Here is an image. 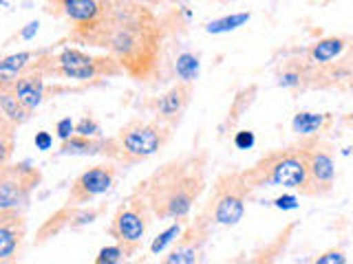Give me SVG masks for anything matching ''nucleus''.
I'll use <instances>...</instances> for the list:
<instances>
[{
	"label": "nucleus",
	"instance_id": "f257e3e1",
	"mask_svg": "<svg viewBox=\"0 0 353 264\" xmlns=\"http://www.w3.org/2000/svg\"><path fill=\"white\" fill-rule=\"evenodd\" d=\"M165 29L143 0H108L93 47L106 49L124 75L137 84H152L161 73Z\"/></svg>",
	"mask_w": 353,
	"mask_h": 264
},
{
	"label": "nucleus",
	"instance_id": "f03ea898",
	"mask_svg": "<svg viewBox=\"0 0 353 264\" xmlns=\"http://www.w3.org/2000/svg\"><path fill=\"white\" fill-rule=\"evenodd\" d=\"M208 152L192 150L146 176L137 190L157 220H183L190 216L208 185Z\"/></svg>",
	"mask_w": 353,
	"mask_h": 264
},
{
	"label": "nucleus",
	"instance_id": "7ed1b4c3",
	"mask_svg": "<svg viewBox=\"0 0 353 264\" xmlns=\"http://www.w3.org/2000/svg\"><path fill=\"white\" fill-rule=\"evenodd\" d=\"M170 139L172 128L159 119H130L117 130L115 137H110L108 161H115L119 168H132L161 152Z\"/></svg>",
	"mask_w": 353,
	"mask_h": 264
},
{
	"label": "nucleus",
	"instance_id": "20e7f679",
	"mask_svg": "<svg viewBox=\"0 0 353 264\" xmlns=\"http://www.w3.org/2000/svg\"><path fill=\"white\" fill-rule=\"evenodd\" d=\"M243 174H245L252 190H259V187H283V190H292L305 196L307 161L301 141L265 152L252 168L243 170Z\"/></svg>",
	"mask_w": 353,
	"mask_h": 264
},
{
	"label": "nucleus",
	"instance_id": "39448f33",
	"mask_svg": "<svg viewBox=\"0 0 353 264\" xmlns=\"http://www.w3.org/2000/svg\"><path fill=\"white\" fill-rule=\"evenodd\" d=\"M38 66L49 77H64L73 82H91L104 77L124 75L121 66L110 55H91L75 47H62L60 51L44 49L36 55Z\"/></svg>",
	"mask_w": 353,
	"mask_h": 264
},
{
	"label": "nucleus",
	"instance_id": "423d86ee",
	"mask_svg": "<svg viewBox=\"0 0 353 264\" xmlns=\"http://www.w3.org/2000/svg\"><path fill=\"white\" fill-rule=\"evenodd\" d=\"M252 194L254 190L243 170L223 172L214 181L208 201L199 209V216L212 227H234L245 216V207Z\"/></svg>",
	"mask_w": 353,
	"mask_h": 264
},
{
	"label": "nucleus",
	"instance_id": "0eeeda50",
	"mask_svg": "<svg viewBox=\"0 0 353 264\" xmlns=\"http://www.w3.org/2000/svg\"><path fill=\"white\" fill-rule=\"evenodd\" d=\"M152 220H154V216L150 212L148 201L135 187V190L121 201L117 212L113 214V218H110L106 234L113 238L117 245L124 247L126 253L132 258L141 249V242L146 238V231Z\"/></svg>",
	"mask_w": 353,
	"mask_h": 264
},
{
	"label": "nucleus",
	"instance_id": "6e6552de",
	"mask_svg": "<svg viewBox=\"0 0 353 264\" xmlns=\"http://www.w3.org/2000/svg\"><path fill=\"white\" fill-rule=\"evenodd\" d=\"M301 148L307 161V190L305 196L323 198L336 185V148L327 139L312 135L301 137Z\"/></svg>",
	"mask_w": 353,
	"mask_h": 264
},
{
	"label": "nucleus",
	"instance_id": "1a4fd4ad",
	"mask_svg": "<svg viewBox=\"0 0 353 264\" xmlns=\"http://www.w3.org/2000/svg\"><path fill=\"white\" fill-rule=\"evenodd\" d=\"M42 183V172L29 161L7 163L0 168V212L18 209L25 212L31 203V194Z\"/></svg>",
	"mask_w": 353,
	"mask_h": 264
},
{
	"label": "nucleus",
	"instance_id": "9d476101",
	"mask_svg": "<svg viewBox=\"0 0 353 264\" xmlns=\"http://www.w3.org/2000/svg\"><path fill=\"white\" fill-rule=\"evenodd\" d=\"M51 3L58 7V14H62L73 25L71 40L93 47L108 0H51Z\"/></svg>",
	"mask_w": 353,
	"mask_h": 264
},
{
	"label": "nucleus",
	"instance_id": "9b49d317",
	"mask_svg": "<svg viewBox=\"0 0 353 264\" xmlns=\"http://www.w3.org/2000/svg\"><path fill=\"white\" fill-rule=\"evenodd\" d=\"M214 227L203 220L201 216H194V220H188L181 234L174 238L168 253L161 258L165 264H194L203 260L205 245L212 236Z\"/></svg>",
	"mask_w": 353,
	"mask_h": 264
},
{
	"label": "nucleus",
	"instance_id": "f8f14e48",
	"mask_svg": "<svg viewBox=\"0 0 353 264\" xmlns=\"http://www.w3.org/2000/svg\"><path fill=\"white\" fill-rule=\"evenodd\" d=\"M119 165L115 161L97 163L93 168L84 170L77 179L71 183L69 196H66V205H88L95 198L108 194L115 187Z\"/></svg>",
	"mask_w": 353,
	"mask_h": 264
},
{
	"label": "nucleus",
	"instance_id": "ddd939ff",
	"mask_svg": "<svg viewBox=\"0 0 353 264\" xmlns=\"http://www.w3.org/2000/svg\"><path fill=\"white\" fill-rule=\"evenodd\" d=\"M104 205L99 207H91V205H64L58 212L51 214L47 220L42 223V227L36 234V245H44L51 238H58L64 231H77L82 227L93 225L95 220L102 216Z\"/></svg>",
	"mask_w": 353,
	"mask_h": 264
},
{
	"label": "nucleus",
	"instance_id": "4468645a",
	"mask_svg": "<svg viewBox=\"0 0 353 264\" xmlns=\"http://www.w3.org/2000/svg\"><path fill=\"white\" fill-rule=\"evenodd\" d=\"M192 95H194L192 82H176L163 95L150 99L148 110L154 115V119H159L161 124L170 126L174 130L176 126L181 124L185 110L192 102Z\"/></svg>",
	"mask_w": 353,
	"mask_h": 264
},
{
	"label": "nucleus",
	"instance_id": "2eb2a0df",
	"mask_svg": "<svg viewBox=\"0 0 353 264\" xmlns=\"http://www.w3.org/2000/svg\"><path fill=\"white\" fill-rule=\"evenodd\" d=\"M27 238L25 212L5 209L0 212V262H14Z\"/></svg>",
	"mask_w": 353,
	"mask_h": 264
},
{
	"label": "nucleus",
	"instance_id": "dca6fc26",
	"mask_svg": "<svg viewBox=\"0 0 353 264\" xmlns=\"http://www.w3.org/2000/svg\"><path fill=\"white\" fill-rule=\"evenodd\" d=\"M44 80H47V75H44V71L38 66L36 58H33L20 73L14 75L16 95L22 99V104L33 110V113H36V108L44 102V97H47V84H44Z\"/></svg>",
	"mask_w": 353,
	"mask_h": 264
},
{
	"label": "nucleus",
	"instance_id": "f3484780",
	"mask_svg": "<svg viewBox=\"0 0 353 264\" xmlns=\"http://www.w3.org/2000/svg\"><path fill=\"white\" fill-rule=\"evenodd\" d=\"M0 115L14 121L18 128L29 124L33 117V110L22 104V99L16 95L14 75L11 73H0Z\"/></svg>",
	"mask_w": 353,
	"mask_h": 264
},
{
	"label": "nucleus",
	"instance_id": "a211bd4d",
	"mask_svg": "<svg viewBox=\"0 0 353 264\" xmlns=\"http://www.w3.org/2000/svg\"><path fill=\"white\" fill-rule=\"evenodd\" d=\"M110 154V137L73 135L60 143L58 157H106Z\"/></svg>",
	"mask_w": 353,
	"mask_h": 264
},
{
	"label": "nucleus",
	"instance_id": "6ab92c4d",
	"mask_svg": "<svg viewBox=\"0 0 353 264\" xmlns=\"http://www.w3.org/2000/svg\"><path fill=\"white\" fill-rule=\"evenodd\" d=\"M312 73L314 64H309L307 60H290L276 73V80H279L276 84L281 88H290V91H307V88H312Z\"/></svg>",
	"mask_w": 353,
	"mask_h": 264
},
{
	"label": "nucleus",
	"instance_id": "aec40b11",
	"mask_svg": "<svg viewBox=\"0 0 353 264\" xmlns=\"http://www.w3.org/2000/svg\"><path fill=\"white\" fill-rule=\"evenodd\" d=\"M349 40H351L349 36H331V38L318 40L305 51V60L314 66H323V64L334 62L347 51Z\"/></svg>",
	"mask_w": 353,
	"mask_h": 264
},
{
	"label": "nucleus",
	"instance_id": "412c9836",
	"mask_svg": "<svg viewBox=\"0 0 353 264\" xmlns=\"http://www.w3.org/2000/svg\"><path fill=\"white\" fill-rule=\"evenodd\" d=\"M256 93H259V88L256 86H248V88H241V91L236 93L234 97V102H232L230 110H228V117L223 121V126H221V130L223 132H232L236 128V124L241 121V117L248 113L250 106L254 104V99H256Z\"/></svg>",
	"mask_w": 353,
	"mask_h": 264
},
{
	"label": "nucleus",
	"instance_id": "4be33fe9",
	"mask_svg": "<svg viewBox=\"0 0 353 264\" xmlns=\"http://www.w3.org/2000/svg\"><path fill=\"white\" fill-rule=\"evenodd\" d=\"M296 231V223H290L287 225L279 236H276L270 245H265L256 256L252 258V262H276L281 256H283V251L287 249V245H290V240H292V234Z\"/></svg>",
	"mask_w": 353,
	"mask_h": 264
},
{
	"label": "nucleus",
	"instance_id": "5701e85b",
	"mask_svg": "<svg viewBox=\"0 0 353 264\" xmlns=\"http://www.w3.org/2000/svg\"><path fill=\"white\" fill-rule=\"evenodd\" d=\"M331 121V115H318V113H298L292 121L294 132H298L301 137H312L318 135L327 124Z\"/></svg>",
	"mask_w": 353,
	"mask_h": 264
},
{
	"label": "nucleus",
	"instance_id": "b1692460",
	"mask_svg": "<svg viewBox=\"0 0 353 264\" xmlns=\"http://www.w3.org/2000/svg\"><path fill=\"white\" fill-rule=\"evenodd\" d=\"M16 132H18V126L14 121H9L5 115H0V168L7 165L11 161V157H14Z\"/></svg>",
	"mask_w": 353,
	"mask_h": 264
},
{
	"label": "nucleus",
	"instance_id": "393cba45",
	"mask_svg": "<svg viewBox=\"0 0 353 264\" xmlns=\"http://www.w3.org/2000/svg\"><path fill=\"white\" fill-rule=\"evenodd\" d=\"M248 20H250V14H248V11H243V14L223 16V18H216V20H212V22H208L205 31H208V33H214V36H219V33H228V31H234V29L243 27Z\"/></svg>",
	"mask_w": 353,
	"mask_h": 264
},
{
	"label": "nucleus",
	"instance_id": "a878e982",
	"mask_svg": "<svg viewBox=\"0 0 353 264\" xmlns=\"http://www.w3.org/2000/svg\"><path fill=\"white\" fill-rule=\"evenodd\" d=\"M38 51H20V53H14V55H7V58L0 60V73H11L16 75L20 73L25 66L36 58Z\"/></svg>",
	"mask_w": 353,
	"mask_h": 264
},
{
	"label": "nucleus",
	"instance_id": "bb28decb",
	"mask_svg": "<svg viewBox=\"0 0 353 264\" xmlns=\"http://www.w3.org/2000/svg\"><path fill=\"white\" fill-rule=\"evenodd\" d=\"M185 223H188V218H183V220H176L174 225H170L165 231H161V234L152 240V245H150V253L152 256H157V253H161L165 247H170L172 242H174V238L181 234V229L185 227Z\"/></svg>",
	"mask_w": 353,
	"mask_h": 264
},
{
	"label": "nucleus",
	"instance_id": "cd10ccee",
	"mask_svg": "<svg viewBox=\"0 0 353 264\" xmlns=\"http://www.w3.org/2000/svg\"><path fill=\"white\" fill-rule=\"evenodd\" d=\"M130 256L126 253V249L121 245H108V247H102L99 253L95 256V264H119V262H126Z\"/></svg>",
	"mask_w": 353,
	"mask_h": 264
},
{
	"label": "nucleus",
	"instance_id": "c85d7f7f",
	"mask_svg": "<svg viewBox=\"0 0 353 264\" xmlns=\"http://www.w3.org/2000/svg\"><path fill=\"white\" fill-rule=\"evenodd\" d=\"M199 73V60L192 53H183L176 60V75H179L181 82H192Z\"/></svg>",
	"mask_w": 353,
	"mask_h": 264
},
{
	"label": "nucleus",
	"instance_id": "c756f323",
	"mask_svg": "<svg viewBox=\"0 0 353 264\" xmlns=\"http://www.w3.org/2000/svg\"><path fill=\"white\" fill-rule=\"evenodd\" d=\"M75 135H82V137H102V128H99V124H97V121L91 115H84L75 124Z\"/></svg>",
	"mask_w": 353,
	"mask_h": 264
},
{
	"label": "nucleus",
	"instance_id": "7c9ffc66",
	"mask_svg": "<svg viewBox=\"0 0 353 264\" xmlns=\"http://www.w3.org/2000/svg\"><path fill=\"white\" fill-rule=\"evenodd\" d=\"M316 264H347V256H345V251H340V249H331L327 253H323V256H318L314 260Z\"/></svg>",
	"mask_w": 353,
	"mask_h": 264
},
{
	"label": "nucleus",
	"instance_id": "2f4dec72",
	"mask_svg": "<svg viewBox=\"0 0 353 264\" xmlns=\"http://www.w3.org/2000/svg\"><path fill=\"white\" fill-rule=\"evenodd\" d=\"M55 132H58V139L60 141H66L69 137L75 135V124L71 121V117H64L58 121V126H55Z\"/></svg>",
	"mask_w": 353,
	"mask_h": 264
},
{
	"label": "nucleus",
	"instance_id": "473e14b6",
	"mask_svg": "<svg viewBox=\"0 0 353 264\" xmlns=\"http://www.w3.org/2000/svg\"><path fill=\"white\" fill-rule=\"evenodd\" d=\"M254 143H256V139H254V132H250V130H241L234 135V146L239 150H250Z\"/></svg>",
	"mask_w": 353,
	"mask_h": 264
},
{
	"label": "nucleus",
	"instance_id": "72a5a7b5",
	"mask_svg": "<svg viewBox=\"0 0 353 264\" xmlns=\"http://www.w3.org/2000/svg\"><path fill=\"white\" fill-rule=\"evenodd\" d=\"M51 146H53V137L49 135V132H38L36 135V148L38 150H42V152H47V150H51Z\"/></svg>",
	"mask_w": 353,
	"mask_h": 264
},
{
	"label": "nucleus",
	"instance_id": "f704fd0d",
	"mask_svg": "<svg viewBox=\"0 0 353 264\" xmlns=\"http://www.w3.org/2000/svg\"><path fill=\"white\" fill-rule=\"evenodd\" d=\"M274 205L279 207V209H296V207H298V203H296V196H292V194H287V196L276 198Z\"/></svg>",
	"mask_w": 353,
	"mask_h": 264
},
{
	"label": "nucleus",
	"instance_id": "c9c22d12",
	"mask_svg": "<svg viewBox=\"0 0 353 264\" xmlns=\"http://www.w3.org/2000/svg\"><path fill=\"white\" fill-rule=\"evenodd\" d=\"M36 33H38V22H29V25H27V29L22 31L20 36L25 38V40H31L33 36H36Z\"/></svg>",
	"mask_w": 353,
	"mask_h": 264
},
{
	"label": "nucleus",
	"instance_id": "e433bc0d",
	"mask_svg": "<svg viewBox=\"0 0 353 264\" xmlns=\"http://www.w3.org/2000/svg\"><path fill=\"white\" fill-rule=\"evenodd\" d=\"M342 124H345V126H351V128H353V110H351V113H349L345 119H342Z\"/></svg>",
	"mask_w": 353,
	"mask_h": 264
},
{
	"label": "nucleus",
	"instance_id": "4c0bfd02",
	"mask_svg": "<svg viewBox=\"0 0 353 264\" xmlns=\"http://www.w3.org/2000/svg\"><path fill=\"white\" fill-rule=\"evenodd\" d=\"M216 3H234V0H216Z\"/></svg>",
	"mask_w": 353,
	"mask_h": 264
},
{
	"label": "nucleus",
	"instance_id": "58836bf2",
	"mask_svg": "<svg viewBox=\"0 0 353 264\" xmlns=\"http://www.w3.org/2000/svg\"><path fill=\"white\" fill-rule=\"evenodd\" d=\"M143 3H154V0H143Z\"/></svg>",
	"mask_w": 353,
	"mask_h": 264
},
{
	"label": "nucleus",
	"instance_id": "ea45409f",
	"mask_svg": "<svg viewBox=\"0 0 353 264\" xmlns=\"http://www.w3.org/2000/svg\"><path fill=\"white\" fill-rule=\"evenodd\" d=\"M349 44H351V47H353V36H351V42H349Z\"/></svg>",
	"mask_w": 353,
	"mask_h": 264
}]
</instances>
